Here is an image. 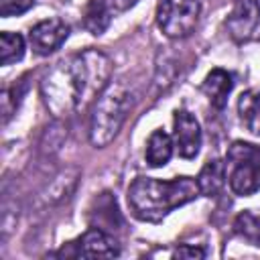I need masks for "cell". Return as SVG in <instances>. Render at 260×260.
<instances>
[{
	"mask_svg": "<svg viewBox=\"0 0 260 260\" xmlns=\"http://www.w3.org/2000/svg\"><path fill=\"white\" fill-rule=\"evenodd\" d=\"M77 179H79V171H77V169L69 167V169L61 171V173L47 185V189L41 193V203H43V205H53V203L63 201V199L69 197V193L75 189Z\"/></svg>",
	"mask_w": 260,
	"mask_h": 260,
	"instance_id": "11",
	"label": "cell"
},
{
	"mask_svg": "<svg viewBox=\"0 0 260 260\" xmlns=\"http://www.w3.org/2000/svg\"><path fill=\"white\" fill-rule=\"evenodd\" d=\"M260 22V0H236L225 26L236 41H248Z\"/></svg>",
	"mask_w": 260,
	"mask_h": 260,
	"instance_id": "8",
	"label": "cell"
},
{
	"mask_svg": "<svg viewBox=\"0 0 260 260\" xmlns=\"http://www.w3.org/2000/svg\"><path fill=\"white\" fill-rule=\"evenodd\" d=\"M35 6V0H0V16H18Z\"/></svg>",
	"mask_w": 260,
	"mask_h": 260,
	"instance_id": "19",
	"label": "cell"
},
{
	"mask_svg": "<svg viewBox=\"0 0 260 260\" xmlns=\"http://www.w3.org/2000/svg\"><path fill=\"white\" fill-rule=\"evenodd\" d=\"M108 55L95 49L59 61L41 81V95L53 118H67L91 106L112 81Z\"/></svg>",
	"mask_w": 260,
	"mask_h": 260,
	"instance_id": "1",
	"label": "cell"
},
{
	"mask_svg": "<svg viewBox=\"0 0 260 260\" xmlns=\"http://www.w3.org/2000/svg\"><path fill=\"white\" fill-rule=\"evenodd\" d=\"M223 165L225 179L236 195L248 197L260 191V146L238 140L228 148Z\"/></svg>",
	"mask_w": 260,
	"mask_h": 260,
	"instance_id": "4",
	"label": "cell"
},
{
	"mask_svg": "<svg viewBox=\"0 0 260 260\" xmlns=\"http://www.w3.org/2000/svg\"><path fill=\"white\" fill-rule=\"evenodd\" d=\"M73 246H75L73 254L81 256V258H114L120 254L116 240L100 228L87 230Z\"/></svg>",
	"mask_w": 260,
	"mask_h": 260,
	"instance_id": "9",
	"label": "cell"
},
{
	"mask_svg": "<svg viewBox=\"0 0 260 260\" xmlns=\"http://www.w3.org/2000/svg\"><path fill=\"white\" fill-rule=\"evenodd\" d=\"M22 89H24V87H20V83H16V85L10 87V89H4V93H2V118H4V122H8L10 116L16 112V108H18V104H20Z\"/></svg>",
	"mask_w": 260,
	"mask_h": 260,
	"instance_id": "18",
	"label": "cell"
},
{
	"mask_svg": "<svg viewBox=\"0 0 260 260\" xmlns=\"http://www.w3.org/2000/svg\"><path fill=\"white\" fill-rule=\"evenodd\" d=\"M234 230L252 246H260V215L252 211H242L234 221Z\"/></svg>",
	"mask_w": 260,
	"mask_h": 260,
	"instance_id": "17",
	"label": "cell"
},
{
	"mask_svg": "<svg viewBox=\"0 0 260 260\" xmlns=\"http://www.w3.org/2000/svg\"><path fill=\"white\" fill-rule=\"evenodd\" d=\"M173 142L183 158H195L201 148V126L187 110H177L173 118Z\"/></svg>",
	"mask_w": 260,
	"mask_h": 260,
	"instance_id": "6",
	"label": "cell"
},
{
	"mask_svg": "<svg viewBox=\"0 0 260 260\" xmlns=\"http://www.w3.org/2000/svg\"><path fill=\"white\" fill-rule=\"evenodd\" d=\"M132 110V91L124 79H112L93 102L89 142L95 148L108 146L124 126Z\"/></svg>",
	"mask_w": 260,
	"mask_h": 260,
	"instance_id": "3",
	"label": "cell"
},
{
	"mask_svg": "<svg viewBox=\"0 0 260 260\" xmlns=\"http://www.w3.org/2000/svg\"><path fill=\"white\" fill-rule=\"evenodd\" d=\"M197 187H199V193L201 195H207V197H213L221 191L223 183H225V165L223 160L219 158H211L203 165V169L199 171L197 175Z\"/></svg>",
	"mask_w": 260,
	"mask_h": 260,
	"instance_id": "12",
	"label": "cell"
},
{
	"mask_svg": "<svg viewBox=\"0 0 260 260\" xmlns=\"http://www.w3.org/2000/svg\"><path fill=\"white\" fill-rule=\"evenodd\" d=\"M201 0H162L156 8V24L169 39L189 37L199 20Z\"/></svg>",
	"mask_w": 260,
	"mask_h": 260,
	"instance_id": "5",
	"label": "cell"
},
{
	"mask_svg": "<svg viewBox=\"0 0 260 260\" xmlns=\"http://www.w3.org/2000/svg\"><path fill=\"white\" fill-rule=\"evenodd\" d=\"M69 37V24L59 16L37 22L28 32V43L37 55H51Z\"/></svg>",
	"mask_w": 260,
	"mask_h": 260,
	"instance_id": "7",
	"label": "cell"
},
{
	"mask_svg": "<svg viewBox=\"0 0 260 260\" xmlns=\"http://www.w3.org/2000/svg\"><path fill=\"white\" fill-rule=\"evenodd\" d=\"M24 39L18 32L4 30L0 32V63L12 65L24 57Z\"/></svg>",
	"mask_w": 260,
	"mask_h": 260,
	"instance_id": "16",
	"label": "cell"
},
{
	"mask_svg": "<svg viewBox=\"0 0 260 260\" xmlns=\"http://www.w3.org/2000/svg\"><path fill=\"white\" fill-rule=\"evenodd\" d=\"M197 181L191 177H177L160 181L152 177H138L128 187V205L140 221H162L173 209L199 197Z\"/></svg>",
	"mask_w": 260,
	"mask_h": 260,
	"instance_id": "2",
	"label": "cell"
},
{
	"mask_svg": "<svg viewBox=\"0 0 260 260\" xmlns=\"http://www.w3.org/2000/svg\"><path fill=\"white\" fill-rule=\"evenodd\" d=\"M240 118L250 132L260 134V91H246L238 102Z\"/></svg>",
	"mask_w": 260,
	"mask_h": 260,
	"instance_id": "15",
	"label": "cell"
},
{
	"mask_svg": "<svg viewBox=\"0 0 260 260\" xmlns=\"http://www.w3.org/2000/svg\"><path fill=\"white\" fill-rule=\"evenodd\" d=\"M175 256L177 258H203L205 256V250L193 248V246H179L175 250Z\"/></svg>",
	"mask_w": 260,
	"mask_h": 260,
	"instance_id": "20",
	"label": "cell"
},
{
	"mask_svg": "<svg viewBox=\"0 0 260 260\" xmlns=\"http://www.w3.org/2000/svg\"><path fill=\"white\" fill-rule=\"evenodd\" d=\"M173 148H175V142L173 138L165 132V130H154L150 136H148V142H146V150H144V158L150 167H165L171 156H173Z\"/></svg>",
	"mask_w": 260,
	"mask_h": 260,
	"instance_id": "13",
	"label": "cell"
},
{
	"mask_svg": "<svg viewBox=\"0 0 260 260\" xmlns=\"http://www.w3.org/2000/svg\"><path fill=\"white\" fill-rule=\"evenodd\" d=\"M112 20V8L106 0H89L83 8V26L91 35H102Z\"/></svg>",
	"mask_w": 260,
	"mask_h": 260,
	"instance_id": "14",
	"label": "cell"
},
{
	"mask_svg": "<svg viewBox=\"0 0 260 260\" xmlns=\"http://www.w3.org/2000/svg\"><path fill=\"white\" fill-rule=\"evenodd\" d=\"M232 87H234L232 73L225 71V69H219V67L217 69H211L205 75V79H203V91H205V95L209 98L211 106H215L219 110L228 104V95H230Z\"/></svg>",
	"mask_w": 260,
	"mask_h": 260,
	"instance_id": "10",
	"label": "cell"
}]
</instances>
